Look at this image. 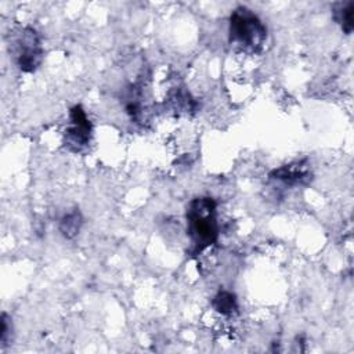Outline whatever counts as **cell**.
<instances>
[{
	"label": "cell",
	"instance_id": "obj_1",
	"mask_svg": "<svg viewBox=\"0 0 354 354\" xmlns=\"http://www.w3.org/2000/svg\"><path fill=\"white\" fill-rule=\"evenodd\" d=\"M217 205L209 196L195 198L187 207V234L192 243V253L198 254L218 239Z\"/></svg>",
	"mask_w": 354,
	"mask_h": 354
},
{
	"label": "cell",
	"instance_id": "obj_2",
	"mask_svg": "<svg viewBox=\"0 0 354 354\" xmlns=\"http://www.w3.org/2000/svg\"><path fill=\"white\" fill-rule=\"evenodd\" d=\"M230 43L239 50L256 54L263 50L267 40V28L248 7H236L230 17Z\"/></svg>",
	"mask_w": 354,
	"mask_h": 354
},
{
	"label": "cell",
	"instance_id": "obj_3",
	"mask_svg": "<svg viewBox=\"0 0 354 354\" xmlns=\"http://www.w3.org/2000/svg\"><path fill=\"white\" fill-rule=\"evenodd\" d=\"M15 62L22 72H35L43 61V46L37 30L32 26L21 29L15 39Z\"/></svg>",
	"mask_w": 354,
	"mask_h": 354
},
{
	"label": "cell",
	"instance_id": "obj_4",
	"mask_svg": "<svg viewBox=\"0 0 354 354\" xmlns=\"http://www.w3.org/2000/svg\"><path fill=\"white\" fill-rule=\"evenodd\" d=\"M93 126L82 105H75L69 111V126L65 130V147L73 152L86 148L91 140Z\"/></svg>",
	"mask_w": 354,
	"mask_h": 354
},
{
	"label": "cell",
	"instance_id": "obj_5",
	"mask_svg": "<svg viewBox=\"0 0 354 354\" xmlns=\"http://www.w3.org/2000/svg\"><path fill=\"white\" fill-rule=\"evenodd\" d=\"M270 178L281 181L286 185H306L311 181L313 174L310 171L307 160H300L271 170Z\"/></svg>",
	"mask_w": 354,
	"mask_h": 354
},
{
	"label": "cell",
	"instance_id": "obj_6",
	"mask_svg": "<svg viewBox=\"0 0 354 354\" xmlns=\"http://www.w3.org/2000/svg\"><path fill=\"white\" fill-rule=\"evenodd\" d=\"M82 225H83V216H82L80 210L72 209L71 212H68L62 216V218L59 220L58 228L64 238L73 239L79 234Z\"/></svg>",
	"mask_w": 354,
	"mask_h": 354
},
{
	"label": "cell",
	"instance_id": "obj_7",
	"mask_svg": "<svg viewBox=\"0 0 354 354\" xmlns=\"http://www.w3.org/2000/svg\"><path fill=\"white\" fill-rule=\"evenodd\" d=\"M333 19L340 25L346 35H350L354 29V1L337 3L333 7Z\"/></svg>",
	"mask_w": 354,
	"mask_h": 354
},
{
	"label": "cell",
	"instance_id": "obj_8",
	"mask_svg": "<svg viewBox=\"0 0 354 354\" xmlns=\"http://www.w3.org/2000/svg\"><path fill=\"white\" fill-rule=\"evenodd\" d=\"M212 306L218 314L224 317H231L238 313L236 297L232 292H228V290L217 292L212 299Z\"/></svg>",
	"mask_w": 354,
	"mask_h": 354
},
{
	"label": "cell",
	"instance_id": "obj_9",
	"mask_svg": "<svg viewBox=\"0 0 354 354\" xmlns=\"http://www.w3.org/2000/svg\"><path fill=\"white\" fill-rule=\"evenodd\" d=\"M170 102L180 112H194L198 108V102L184 88H176L170 93Z\"/></svg>",
	"mask_w": 354,
	"mask_h": 354
},
{
	"label": "cell",
	"instance_id": "obj_10",
	"mask_svg": "<svg viewBox=\"0 0 354 354\" xmlns=\"http://www.w3.org/2000/svg\"><path fill=\"white\" fill-rule=\"evenodd\" d=\"M1 332H0V347L4 348L10 340V336H11V332H12V324H11V318L7 315V313H3L1 314Z\"/></svg>",
	"mask_w": 354,
	"mask_h": 354
}]
</instances>
